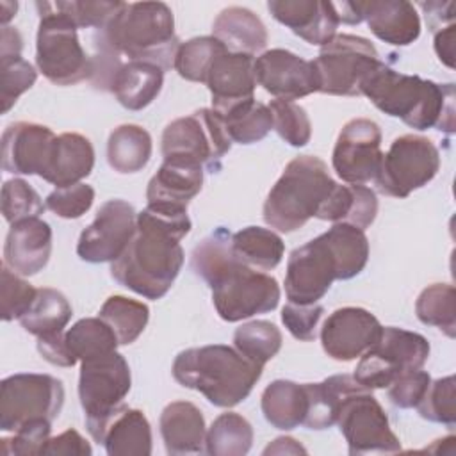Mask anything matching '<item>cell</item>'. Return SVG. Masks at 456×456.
<instances>
[{
	"label": "cell",
	"instance_id": "1",
	"mask_svg": "<svg viewBox=\"0 0 456 456\" xmlns=\"http://www.w3.org/2000/svg\"><path fill=\"white\" fill-rule=\"evenodd\" d=\"M187 212L146 207L126 249L110 262V276L146 299L164 297L182 271L185 255L180 240L191 232Z\"/></svg>",
	"mask_w": 456,
	"mask_h": 456
},
{
	"label": "cell",
	"instance_id": "2",
	"mask_svg": "<svg viewBox=\"0 0 456 456\" xmlns=\"http://www.w3.org/2000/svg\"><path fill=\"white\" fill-rule=\"evenodd\" d=\"M191 267L210 287L214 308L226 322L267 314L280 303L276 278L240 264L232 253V233L223 226L192 249Z\"/></svg>",
	"mask_w": 456,
	"mask_h": 456
},
{
	"label": "cell",
	"instance_id": "3",
	"mask_svg": "<svg viewBox=\"0 0 456 456\" xmlns=\"http://www.w3.org/2000/svg\"><path fill=\"white\" fill-rule=\"evenodd\" d=\"M381 112L399 118L415 130L454 132V84H436L419 75L392 69L383 61L360 86Z\"/></svg>",
	"mask_w": 456,
	"mask_h": 456
},
{
	"label": "cell",
	"instance_id": "4",
	"mask_svg": "<svg viewBox=\"0 0 456 456\" xmlns=\"http://www.w3.org/2000/svg\"><path fill=\"white\" fill-rule=\"evenodd\" d=\"M93 39L96 52L151 62L164 71L173 68L180 46L173 11L164 2H125Z\"/></svg>",
	"mask_w": 456,
	"mask_h": 456
},
{
	"label": "cell",
	"instance_id": "5",
	"mask_svg": "<svg viewBox=\"0 0 456 456\" xmlns=\"http://www.w3.org/2000/svg\"><path fill=\"white\" fill-rule=\"evenodd\" d=\"M171 370L182 387L203 394L210 404L232 408L251 394L264 367L244 358L235 347L210 344L180 351Z\"/></svg>",
	"mask_w": 456,
	"mask_h": 456
},
{
	"label": "cell",
	"instance_id": "6",
	"mask_svg": "<svg viewBox=\"0 0 456 456\" xmlns=\"http://www.w3.org/2000/svg\"><path fill=\"white\" fill-rule=\"evenodd\" d=\"M324 160L314 155L292 159L264 201V221L267 226L292 233L315 217L321 205L335 187Z\"/></svg>",
	"mask_w": 456,
	"mask_h": 456
},
{
	"label": "cell",
	"instance_id": "7",
	"mask_svg": "<svg viewBox=\"0 0 456 456\" xmlns=\"http://www.w3.org/2000/svg\"><path fill=\"white\" fill-rule=\"evenodd\" d=\"M39 27L36 36V66L55 86H73L89 80L93 57L78 39L77 25L52 2H36Z\"/></svg>",
	"mask_w": 456,
	"mask_h": 456
},
{
	"label": "cell",
	"instance_id": "8",
	"mask_svg": "<svg viewBox=\"0 0 456 456\" xmlns=\"http://www.w3.org/2000/svg\"><path fill=\"white\" fill-rule=\"evenodd\" d=\"M132 376L123 354L110 351L80 362L78 399L89 435L98 442L110 415L130 392Z\"/></svg>",
	"mask_w": 456,
	"mask_h": 456
},
{
	"label": "cell",
	"instance_id": "9",
	"mask_svg": "<svg viewBox=\"0 0 456 456\" xmlns=\"http://www.w3.org/2000/svg\"><path fill=\"white\" fill-rule=\"evenodd\" d=\"M232 139L223 118L214 109H200L171 121L162 132L164 160H178L201 167L219 169L230 151Z\"/></svg>",
	"mask_w": 456,
	"mask_h": 456
},
{
	"label": "cell",
	"instance_id": "10",
	"mask_svg": "<svg viewBox=\"0 0 456 456\" xmlns=\"http://www.w3.org/2000/svg\"><path fill=\"white\" fill-rule=\"evenodd\" d=\"M429 358V342L415 331L383 326L379 338L362 356L353 378L369 390L387 388L404 372L419 370Z\"/></svg>",
	"mask_w": 456,
	"mask_h": 456
},
{
	"label": "cell",
	"instance_id": "11",
	"mask_svg": "<svg viewBox=\"0 0 456 456\" xmlns=\"http://www.w3.org/2000/svg\"><path fill=\"white\" fill-rule=\"evenodd\" d=\"M64 404L62 381L50 374L20 372L2 379L0 429L14 433L34 420L53 422Z\"/></svg>",
	"mask_w": 456,
	"mask_h": 456
},
{
	"label": "cell",
	"instance_id": "12",
	"mask_svg": "<svg viewBox=\"0 0 456 456\" xmlns=\"http://www.w3.org/2000/svg\"><path fill=\"white\" fill-rule=\"evenodd\" d=\"M319 78V93L333 96H358L365 77L379 66L374 45L353 34H337L321 46L312 61Z\"/></svg>",
	"mask_w": 456,
	"mask_h": 456
},
{
	"label": "cell",
	"instance_id": "13",
	"mask_svg": "<svg viewBox=\"0 0 456 456\" xmlns=\"http://www.w3.org/2000/svg\"><path fill=\"white\" fill-rule=\"evenodd\" d=\"M440 169V151L431 139L406 134L390 144L383 153L376 189L392 198H408L413 191L428 185Z\"/></svg>",
	"mask_w": 456,
	"mask_h": 456
},
{
	"label": "cell",
	"instance_id": "14",
	"mask_svg": "<svg viewBox=\"0 0 456 456\" xmlns=\"http://www.w3.org/2000/svg\"><path fill=\"white\" fill-rule=\"evenodd\" d=\"M335 280H342V267L326 233H321L290 253L285 296L289 303L314 305L324 297Z\"/></svg>",
	"mask_w": 456,
	"mask_h": 456
},
{
	"label": "cell",
	"instance_id": "15",
	"mask_svg": "<svg viewBox=\"0 0 456 456\" xmlns=\"http://www.w3.org/2000/svg\"><path fill=\"white\" fill-rule=\"evenodd\" d=\"M337 424L353 456L401 451V442L392 431L383 406L367 388L351 394L342 403Z\"/></svg>",
	"mask_w": 456,
	"mask_h": 456
},
{
	"label": "cell",
	"instance_id": "16",
	"mask_svg": "<svg viewBox=\"0 0 456 456\" xmlns=\"http://www.w3.org/2000/svg\"><path fill=\"white\" fill-rule=\"evenodd\" d=\"M381 128L367 118L349 119L335 142L331 166L346 183L363 185L376 178L381 164Z\"/></svg>",
	"mask_w": 456,
	"mask_h": 456
},
{
	"label": "cell",
	"instance_id": "17",
	"mask_svg": "<svg viewBox=\"0 0 456 456\" xmlns=\"http://www.w3.org/2000/svg\"><path fill=\"white\" fill-rule=\"evenodd\" d=\"M137 228V214L125 200H109L80 233L77 255L89 264L114 262L126 249Z\"/></svg>",
	"mask_w": 456,
	"mask_h": 456
},
{
	"label": "cell",
	"instance_id": "18",
	"mask_svg": "<svg viewBox=\"0 0 456 456\" xmlns=\"http://www.w3.org/2000/svg\"><path fill=\"white\" fill-rule=\"evenodd\" d=\"M381 322L374 314L360 306L337 308L321 328L324 353L337 362L360 358L381 335Z\"/></svg>",
	"mask_w": 456,
	"mask_h": 456
},
{
	"label": "cell",
	"instance_id": "19",
	"mask_svg": "<svg viewBox=\"0 0 456 456\" xmlns=\"http://www.w3.org/2000/svg\"><path fill=\"white\" fill-rule=\"evenodd\" d=\"M255 78L276 100L294 102L319 93V78L312 61L289 50L273 48L255 59Z\"/></svg>",
	"mask_w": 456,
	"mask_h": 456
},
{
	"label": "cell",
	"instance_id": "20",
	"mask_svg": "<svg viewBox=\"0 0 456 456\" xmlns=\"http://www.w3.org/2000/svg\"><path fill=\"white\" fill-rule=\"evenodd\" d=\"M55 134L39 123L16 121L2 134V167L12 175H37L48 167Z\"/></svg>",
	"mask_w": 456,
	"mask_h": 456
},
{
	"label": "cell",
	"instance_id": "21",
	"mask_svg": "<svg viewBox=\"0 0 456 456\" xmlns=\"http://www.w3.org/2000/svg\"><path fill=\"white\" fill-rule=\"evenodd\" d=\"M205 84L210 91L212 109L219 116H224L240 103L255 100V57L232 52L219 55L214 61Z\"/></svg>",
	"mask_w": 456,
	"mask_h": 456
},
{
	"label": "cell",
	"instance_id": "22",
	"mask_svg": "<svg viewBox=\"0 0 456 456\" xmlns=\"http://www.w3.org/2000/svg\"><path fill=\"white\" fill-rule=\"evenodd\" d=\"M267 9L276 21L289 27L310 45L324 46L337 36L338 16L333 2L322 0H269Z\"/></svg>",
	"mask_w": 456,
	"mask_h": 456
},
{
	"label": "cell",
	"instance_id": "23",
	"mask_svg": "<svg viewBox=\"0 0 456 456\" xmlns=\"http://www.w3.org/2000/svg\"><path fill=\"white\" fill-rule=\"evenodd\" d=\"M52 255V228L41 217L12 223L5 244L4 264L20 276H34L43 271Z\"/></svg>",
	"mask_w": 456,
	"mask_h": 456
},
{
	"label": "cell",
	"instance_id": "24",
	"mask_svg": "<svg viewBox=\"0 0 456 456\" xmlns=\"http://www.w3.org/2000/svg\"><path fill=\"white\" fill-rule=\"evenodd\" d=\"M203 187V167L196 164L164 160L150 178L146 200L151 208L187 212L189 201Z\"/></svg>",
	"mask_w": 456,
	"mask_h": 456
},
{
	"label": "cell",
	"instance_id": "25",
	"mask_svg": "<svg viewBox=\"0 0 456 456\" xmlns=\"http://www.w3.org/2000/svg\"><path fill=\"white\" fill-rule=\"evenodd\" d=\"M362 21L383 43L408 46L420 36V18L411 2L406 0H369L356 2Z\"/></svg>",
	"mask_w": 456,
	"mask_h": 456
},
{
	"label": "cell",
	"instance_id": "26",
	"mask_svg": "<svg viewBox=\"0 0 456 456\" xmlns=\"http://www.w3.org/2000/svg\"><path fill=\"white\" fill-rule=\"evenodd\" d=\"M167 454H198L205 451L207 426L201 410L189 401L169 403L159 420Z\"/></svg>",
	"mask_w": 456,
	"mask_h": 456
},
{
	"label": "cell",
	"instance_id": "27",
	"mask_svg": "<svg viewBox=\"0 0 456 456\" xmlns=\"http://www.w3.org/2000/svg\"><path fill=\"white\" fill-rule=\"evenodd\" d=\"M94 167V148L91 141L75 132H64L55 137L52 157L43 180L55 187L80 183Z\"/></svg>",
	"mask_w": 456,
	"mask_h": 456
},
{
	"label": "cell",
	"instance_id": "28",
	"mask_svg": "<svg viewBox=\"0 0 456 456\" xmlns=\"http://www.w3.org/2000/svg\"><path fill=\"white\" fill-rule=\"evenodd\" d=\"M98 444L109 456H150L151 426L141 410L121 404L107 420Z\"/></svg>",
	"mask_w": 456,
	"mask_h": 456
},
{
	"label": "cell",
	"instance_id": "29",
	"mask_svg": "<svg viewBox=\"0 0 456 456\" xmlns=\"http://www.w3.org/2000/svg\"><path fill=\"white\" fill-rule=\"evenodd\" d=\"M212 36L232 53L253 55L267 45L264 21L249 9L232 5L223 9L212 23Z\"/></svg>",
	"mask_w": 456,
	"mask_h": 456
},
{
	"label": "cell",
	"instance_id": "30",
	"mask_svg": "<svg viewBox=\"0 0 456 456\" xmlns=\"http://www.w3.org/2000/svg\"><path fill=\"white\" fill-rule=\"evenodd\" d=\"M349 374H335L321 383H305L306 392V415L303 426L308 429H328L337 424L342 403L354 392L363 390ZM369 390V388H367Z\"/></svg>",
	"mask_w": 456,
	"mask_h": 456
},
{
	"label": "cell",
	"instance_id": "31",
	"mask_svg": "<svg viewBox=\"0 0 456 456\" xmlns=\"http://www.w3.org/2000/svg\"><path fill=\"white\" fill-rule=\"evenodd\" d=\"M378 216L376 192L358 183H335L317 212V219L347 223L365 232Z\"/></svg>",
	"mask_w": 456,
	"mask_h": 456
},
{
	"label": "cell",
	"instance_id": "32",
	"mask_svg": "<svg viewBox=\"0 0 456 456\" xmlns=\"http://www.w3.org/2000/svg\"><path fill=\"white\" fill-rule=\"evenodd\" d=\"M164 86V69L144 61H125L118 69L110 93L119 105L128 110H142L160 93Z\"/></svg>",
	"mask_w": 456,
	"mask_h": 456
},
{
	"label": "cell",
	"instance_id": "33",
	"mask_svg": "<svg viewBox=\"0 0 456 456\" xmlns=\"http://www.w3.org/2000/svg\"><path fill=\"white\" fill-rule=\"evenodd\" d=\"M306 404L305 383H296L290 379H274L264 388L260 399L265 420L281 431H290L303 426Z\"/></svg>",
	"mask_w": 456,
	"mask_h": 456
},
{
	"label": "cell",
	"instance_id": "34",
	"mask_svg": "<svg viewBox=\"0 0 456 456\" xmlns=\"http://www.w3.org/2000/svg\"><path fill=\"white\" fill-rule=\"evenodd\" d=\"M151 151L153 142L148 130L132 123L116 126L107 141V162L121 175L144 169L151 159Z\"/></svg>",
	"mask_w": 456,
	"mask_h": 456
},
{
	"label": "cell",
	"instance_id": "35",
	"mask_svg": "<svg viewBox=\"0 0 456 456\" xmlns=\"http://www.w3.org/2000/svg\"><path fill=\"white\" fill-rule=\"evenodd\" d=\"M232 253L240 264L251 269L271 271L281 262L285 244L274 230L246 226L232 233Z\"/></svg>",
	"mask_w": 456,
	"mask_h": 456
},
{
	"label": "cell",
	"instance_id": "36",
	"mask_svg": "<svg viewBox=\"0 0 456 456\" xmlns=\"http://www.w3.org/2000/svg\"><path fill=\"white\" fill-rule=\"evenodd\" d=\"M71 315L73 310L66 296L57 289L43 287L37 289L32 305L18 321L25 331L41 338L64 333Z\"/></svg>",
	"mask_w": 456,
	"mask_h": 456
},
{
	"label": "cell",
	"instance_id": "37",
	"mask_svg": "<svg viewBox=\"0 0 456 456\" xmlns=\"http://www.w3.org/2000/svg\"><path fill=\"white\" fill-rule=\"evenodd\" d=\"M98 317L114 331L119 346H128L144 331L150 308L142 301L126 296H110L102 305Z\"/></svg>",
	"mask_w": 456,
	"mask_h": 456
},
{
	"label": "cell",
	"instance_id": "38",
	"mask_svg": "<svg viewBox=\"0 0 456 456\" xmlns=\"http://www.w3.org/2000/svg\"><path fill=\"white\" fill-rule=\"evenodd\" d=\"M253 445L251 424L235 411L221 413L207 429L205 452L212 456H244Z\"/></svg>",
	"mask_w": 456,
	"mask_h": 456
},
{
	"label": "cell",
	"instance_id": "39",
	"mask_svg": "<svg viewBox=\"0 0 456 456\" xmlns=\"http://www.w3.org/2000/svg\"><path fill=\"white\" fill-rule=\"evenodd\" d=\"M64 342L77 362L116 351L119 346L114 331L100 317H86L77 321L64 333Z\"/></svg>",
	"mask_w": 456,
	"mask_h": 456
},
{
	"label": "cell",
	"instance_id": "40",
	"mask_svg": "<svg viewBox=\"0 0 456 456\" xmlns=\"http://www.w3.org/2000/svg\"><path fill=\"white\" fill-rule=\"evenodd\" d=\"M415 314L422 324L435 326L449 338L456 335V290L449 283H433L426 287L417 301Z\"/></svg>",
	"mask_w": 456,
	"mask_h": 456
},
{
	"label": "cell",
	"instance_id": "41",
	"mask_svg": "<svg viewBox=\"0 0 456 456\" xmlns=\"http://www.w3.org/2000/svg\"><path fill=\"white\" fill-rule=\"evenodd\" d=\"M281 331L276 324L258 319L239 326L233 333L235 349L249 362L264 367L281 349Z\"/></svg>",
	"mask_w": 456,
	"mask_h": 456
},
{
	"label": "cell",
	"instance_id": "42",
	"mask_svg": "<svg viewBox=\"0 0 456 456\" xmlns=\"http://www.w3.org/2000/svg\"><path fill=\"white\" fill-rule=\"evenodd\" d=\"M226 52L228 50L223 46V43L217 41L214 36L192 37L185 43H180L175 55L173 68L182 78L189 82L205 84V78L214 61Z\"/></svg>",
	"mask_w": 456,
	"mask_h": 456
},
{
	"label": "cell",
	"instance_id": "43",
	"mask_svg": "<svg viewBox=\"0 0 456 456\" xmlns=\"http://www.w3.org/2000/svg\"><path fill=\"white\" fill-rule=\"evenodd\" d=\"M221 118L232 142L239 144L258 142L273 130V114L269 105L256 100L240 103Z\"/></svg>",
	"mask_w": 456,
	"mask_h": 456
},
{
	"label": "cell",
	"instance_id": "44",
	"mask_svg": "<svg viewBox=\"0 0 456 456\" xmlns=\"http://www.w3.org/2000/svg\"><path fill=\"white\" fill-rule=\"evenodd\" d=\"M269 109L273 114V128L287 144L301 148L310 142L312 123L301 105L289 100H273Z\"/></svg>",
	"mask_w": 456,
	"mask_h": 456
},
{
	"label": "cell",
	"instance_id": "45",
	"mask_svg": "<svg viewBox=\"0 0 456 456\" xmlns=\"http://www.w3.org/2000/svg\"><path fill=\"white\" fill-rule=\"evenodd\" d=\"M45 208L46 205L41 201V196L23 178L7 180L2 185V216L9 224L39 217Z\"/></svg>",
	"mask_w": 456,
	"mask_h": 456
},
{
	"label": "cell",
	"instance_id": "46",
	"mask_svg": "<svg viewBox=\"0 0 456 456\" xmlns=\"http://www.w3.org/2000/svg\"><path fill=\"white\" fill-rule=\"evenodd\" d=\"M454 399V376H445L429 383V388L415 408L422 419L452 428L456 422Z\"/></svg>",
	"mask_w": 456,
	"mask_h": 456
},
{
	"label": "cell",
	"instance_id": "47",
	"mask_svg": "<svg viewBox=\"0 0 456 456\" xmlns=\"http://www.w3.org/2000/svg\"><path fill=\"white\" fill-rule=\"evenodd\" d=\"M0 102L2 114H7L16 100L28 91L37 78L36 68L25 61L21 55L18 57H4L0 59Z\"/></svg>",
	"mask_w": 456,
	"mask_h": 456
},
{
	"label": "cell",
	"instance_id": "48",
	"mask_svg": "<svg viewBox=\"0 0 456 456\" xmlns=\"http://www.w3.org/2000/svg\"><path fill=\"white\" fill-rule=\"evenodd\" d=\"M0 290H2V319L5 322L20 319L32 305L37 289L27 280L11 271L5 264L0 271Z\"/></svg>",
	"mask_w": 456,
	"mask_h": 456
},
{
	"label": "cell",
	"instance_id": "49",
	"mask_svg": "<svg viewBox=\"0 0 456 456\" xmlns=\"http://www.w3.org/2000/svg\"><path fill=\"white\" fill-rule=\"evenodd\" d=\"M55 7L69 18L77 28H102L109 20L118 14L125 2H107V0H71V2H53Z\"/></svg>",
	"mask_w": 456,
	"mask_h": 456
},
{
	"label": "cell",
	"instance_id": "50",
	"mask_svg": "<svg viewBox=\"0 0 456 456\" xmlns=\"http://www.w3.org/2000/svg\"><path fill=\"white\" fill-rule=\"evenodd\" d=\"M94 201V189L89 183H73L68 187H55L46 200L45 205L55 216L62 219H78L82 217Z\"/></svg>",
	"mask_w": 456,
	"mask_h": 456
},
{
	"label": "cell",
	"instance_id": "51",
	"mask_svg": "<svg viewBox=\"0 0 456 456\" xmlns=\"http://www.w3.org/2000/svg\"><path fill=\"white\" fill-rule=\"evenodd\" d=\"M52 422L34 420L21 426L11 438L0 440V452L4 456H36L43 454L46 442L50 440Z\"/></svg>",
	"mask_w": 456,
	"mask_h": 456
},
{
	"label": "cell",
	"instance_id": "52",
	"mask_svg": "<svg viewBox=\"0 0 456 456\" xmlns=\"http://www.w3.org/2000/svg\"><path fill=\"white\" fill-rule=\"evenodd\" d=\"M324 314V308L319 303L314 305H296L287 303L281 308V322L289 330V333L301 340L310 342L317 337V324Z\"/></svg>",
	"mask_w": 456,
	"mask_h": 456
},
{
	"label": "cell",
	"instance_id": "53",
	"mask_svg": "<svg viewBox=\"0 0 456 456\" xmlns=\"http://www.w3.org/2000/svg\"><path fill=\"white\" fill-rule=\"evenodd\" d=\"M429 383H431V376L419 369V370H410V372H404L401 374L399 378H395L387 388H388V399L394 406L397 408H415L426 390L429 388Z\"/></svg>",
	"mask_w": 456,
	"mask_h": 456
},
{
	"label": "cell",
	"instance_id": "54",
	"mask_svg": "<svg viewBox=\"0 0 456 456\" xmlns=\"http://www.w3.org/2000/svg\"><path fill=\"white\" fill-rule=\"evenodd\" d=\"M91 452L89 442L71 428L57 436H50L43 449V456H91Z\"/></svg>",
	"mask_w": 456,
	"mask_h": 456
},
{
	"label": "cell",
	"instance_id": "55",
	"mask_svg": "<svg viewBox=\"0 0 456 456\" xmlns=\"http://www.w3.org/2000/svg\"><path fill=\"white\" fill-rule=\"evenodd\" d=\"M37 351L48 363L57 367H73L77 363V360L66 347L64 333L37 338Z\"/></svg>",
	"mask_w": 456,
	"mask_h": 456
},
{
	"label": "cell",
	"instance_id": "56",
	"mask_svg": "<svg viewBox=\"0 0 456 456\" xmlns=\"http://www.w3.org/2000/svg\"><path fill=\"white\" fill-rule=\"evenodd\" d=\"M419 7L426 14L428 27L433 32L442 30L444 27H449L454 23V2H420Z\"/></svg>",
	"mask_w": 456,
	"mask_h": 456
},
{
	"label": "cell",
	"instance_id": "57",
	"mask_svg": "<svg viewBox=\"0 0 456 456\" xmlns=\"http://www.w3.org/2000/svg\"><path fill=\"white\" fill-rule=\"evenodd\" d=\"M454 34H456L454 23L435 32V52L440 62H444L451 69L454 68Z\"/></svg>",
	"mask_w": 456,
	"mask_h": 456
},
{
	"label": "cell",
	"instance_id": "58",
	"mask_svg": "<svg viewBox=\"0 0 456 456\" xmlns=\"http://www.w3.org/2000/svg\"><path fill=\"white\" fill-rule=\"evenodd\" d=\"M23 50V37L16 27L4 25L0 34V59L4 57H18Z\"/></svg>",
	"mask_w": 456,
	"mask_h": 456
},
{
	"label": "cell",
	"instance_id": "59",
	"mask_svg": "<svg viewBox=\"0 0 456 456\" xmlns=\"http://www.w3.org/2000/svg\"><path fill=\"white\" fill-rule=\"evenodd\" d=\"M308 451L294 438L290 436H278L276 440H273L265 449H264V456L269 454H306Z\"/></svg>",
	"mask_w": 456,
	"mask_h": 456
},
{
	"label": "cell",
	"instance_id": "60",
	"mask_svg": "<svg viewBox=\"0 0 456 456\" xmlns=\"http://www.w3.org/2000/svg\"><path fill=\"white\" fill-rule=\"evenodd\" d=\"M16 11H18V4L16 2H7V0L0 2V21H2V27L7 25L14 18Z\"/></svg>",
	"mask_w": 456,
	"mask_h": 456
}]
</instances>
